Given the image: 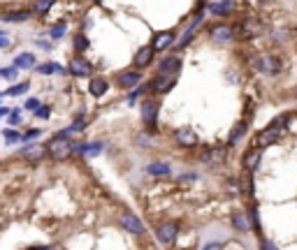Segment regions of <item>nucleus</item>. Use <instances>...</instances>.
Wrapping results in <instances>:
<instances>
[{"instance_id":"f257e3e1","label":"nucleus","mask_w":297,"mask_h":250,"mask_svg":"<svg viewBox=\"0 0 297 250\" xmlns=\"http://www.w3.org/2000/svg\"><path fill=\"white\" fill-rule=\"evenodd\" d=\"M44 151H47L56 162H63V160H67V158L72 155V144L67 142V137H58V135H56V137L47 144V149Z\"/></svg>"},{"instance_id":"f03ea898","label":"nucleus","mask_w":297,"mask_h":250,"mask_svg":"<svg viewBox=\"0 0 297 250\" xmlns=\"http://www.w3.org/2000/svg\"><path fill=\"white\" fill-rule=\"evenodd\" d=\"M253 65L258 72H262V74H267V77H274V74H279V70H281V60L276 58V56L260 54V56H255Z\"/></svg>"},{"instance_id":"7ed1b4c3","label":"nucleus","mask_w":297,"mask_h":250,"mask_svg":"<svg viewBox=\"0 0 297 250\" xmlns=\"http://www.w3.org/2000/svg\"><path fill=\"white\" fill-rule=\"evenodd\" d=\"M281 135H283V125H272V128H265V130L255 137V146H258V149L274 146V144L281 139Z\"/></svg>"},{"instance_id":"20e7f679","label":"nucleus","mask_w":297,"mask_h":250,"mask_svg":"<svg viewBox=\"0 0 297 250\" xmlns=\"http://www.w3.org/2000/svg\"><path fill=\"white\" fill-rule=\"evenodd\" d=\"M176 234H179V222H176V220H167V222H163V225L156 229V238L163 245H172V243H174Z\"/></svg>"},{"instance_id":"39448f33","label":"nucleus","mask_w":297,"mask_h":250,"mask_svg":"<svg viewBox=\"0 0 297 250\" xmlns=\"http://www.w3.org/2000/svg\"><path fill=\"white\" fill-rule=\"evenodd\" d=\"M265 26H262L260 19H253V17H246L239 26V33H242L244 40H253V37H260Z\"/></svg>"},{"instance_id":"423d86ee","label":"nucleus","mask_w":297,"mask_h":250,"mask_svg":"<svg viewBox=\"0 0 297 250\" xmlns=\"http://www.w3.org/2000/svg\"><path fill=\"white\" fill-rule=\"evenodd\" d=\"M176 77H179V74H170V77H167V72H160V74H158V77L151 81V90H153V93H158V95L170 93V90L174 88Z\"/></svg>"},{"instance_id":"0eeeda50","label":"nucleus","mask_w":297,"mask_h":250,"mask_svg":"<svg viewBox=\"0 0 297 250\" xmlns=\"http://www.w3.org/2000/svg\"><path fill=\"white\" fill-rule=\"evenodd\" d=\"M174 139L181 149H195V146L200 144V137H197V132H195L193 128H181V130H176Z\"/></svg>"},{"instance_id":"6e6552de","label":"nucleus","mask_w":297,"mask_h":250,"mask_svg":"<svg viewBox=\"0 0 297 250\" xmlns=\"http://www.w3.org/2000/svg\"><path fill=\"white\" fill-rule=\"evenodd\" d=\"M225 158H228V146H212V149H207L205 153H202V160L212 167L223 165Z\"/></svg>"},{"instance_id":"1a4fd4ad","label":"nucleus","mask_w":297,"mask_h":250,"mask_svg":"<svg viewBox=\"0 0 297 250\" xmlns=\"http://www.w3.org/2000/svg\"><path fill=\"white\" fill-rule=\"evenodd\" d=\"M70 74H74V77H88L93 72V67H91V63L84 58V56H74L72 60H70Z\"/></svg>"},{"instance_id":"9d476101","label":"nucleus","mask_w":297,"mask_h":250,"mask_svg":"<svg viewBox=\"0 0 297 250\" xmlns=\"http://www.w3.org/2000/svg\"><path fill=\"white\" fill-rule=\"evenodd\" d=\"M209 35H212V40L216 42V44H230V42L235 40V33H232V28H230V26H223V24L214 26V28L209 30Z\"/></svg>"},{"instance_id":"9b49d317","label":"nucleus","mask_w":297,"mask_h":250,"mask_svg":"<svg viewBox=\"0 0 297 250\" xmlns=\"http://www.w3.org/2000/svg\"><path fill=\"white\" fill-rule=\"evenodd\" d=\"M142 120L149 130L156 128V120H158V102H144L142 104Z\"/></svg>"},{"instance_id":"f8f14e48","label":"nucleus","mask_w":297,"mask_h":250,"mask_svg":"<svg viewBox=\"0 0 297 250\" xmlns=\"http://www.w3.org/2000/svg\"><path fill=\"white\" fill-rule=\"evenodd\" d=\"M260 162H262V149H251L249 153L244 155V167H246V172L249 174H253V172H258L260 169Z\"/></svg>"},{"instance_id":"ddd939ff","label":"nucleus","mask_w":297,"mask_h":250,"mask_svg":"<svg viewBox=\"0 0 297 250\" xmlns=\"http://www.w3.org/2000/svg\"><path fill=\"white\" fill-rule=\"evenodd\" d=\"M121 225H123V229H128L130 234H144V222L133 213L121 215Z\"/></svg>"},{"instance_id":"4468645a","label":"nucleus","mask_w":297,"mask_h":250,"mask_svg":"<svg viewBox=\"0 0 297 250\" xmlns=\"http://www.w3.org/2000/svg\"><path fill=\"white\" fill-rule=\"evenodd\" d=\"M172 44H174V33H172V30H165V33H158V35L153 37L151 49L153 51H165V49L172 47Z\"/></svg>"},{"instance_id":"2eb2a0df","label":"nucleus","mask_w":297,"mask_h":250,"mask_svg":"<svg viewBox=\"0 0 297 250\" xmlns=\"http://www.w3.org/2000/svg\"><path fill=\"white\" fill-rule=\"evenodd\" d=\"M181 70V60L176 58V56H167V58L160 60V65H158V72H172V74H179Z\"/></svg>"},{"instance_id":"dca6fc26","label":"nucleus","mask_w":297,"mask_h":250,"mask_svg":"<svg viewBox=\"0 0 297 250\" xmlns=\"http://www.w3.org/2000/svg\"><path fill=\"white\" fill-rule=\"evenodd\" d=\"M151 58H153V49H151V44H146V47H142L140 51L135 54V65L146 67L149 63H151Z\"/></svg>"},{"instance_id":"f3484780","label":"nucleus","mask_w":297,"mask_h":250,"mask_svg":"<svg viewBox=\"0 0 297 250\" xmlns=\"http://www.w3.org/2000/svg\"><path fill=\"white\" fill-rule=\"evenodd\" d=\"M107 88H110V83L105 81V79H100V77H93L91 83H88V90H91L93 97H103L105 93H107Z\"/></svg>"},{"instance_id":"a211bd4d","label":"nucleus","mask_w":297,"mask_h":250,"mask_svg":"<svg viewBox=\"0 0 297 250\" xmlns=\"http://www.w3.org/2000/svg\"><path fill=\"white\" fill-rule=\"evenodd\" d=\"M142 79L140 72H123V74H119V86H123V88H133V86H137Z\"/></svg>"},{"instance_id":"6ab92c4d","label":"nucleus","mask_w":297,"mask_h":250,"mask_svg":"<svg viewBox=\"0 0 297 250\" xmlns=\"http://www.w3.org/2000/svg\"><path fill=\"white\" fill-rule=\"evenodd\" d=\"M35 70L40 72V74H65V67L58 65V63H40V65H35Z\"/></svg>"},{"instance_id":"aec40b11","label":"nucleus","mask_w":297,"mask_h":250,"mask_svg":"<svg viewBox=\"0 0 297 250\" xmlns=\"http://www.w3.org/2000/svg\"><path fill=\"white\" fill-rule=\"evenodd\" d=\"M12 65H17L19 70H31V67H35V56L33 54H19L17 58H14Z\"/></svg>"},{"instance_id":"412c9836","label":"nucleus","mask_w":297,"mask_h":250,"mask_svg":"<svg viewBox=\"0 0 297 250\" xmlns=\"http://www.w3.org/2000/svg\"><path fill=\"white\" fill-rule=\"evenodd\" d=\"M146 172L153 174V176H170L172 167L167 162H151V165L146 167Z\"/></svg>"},{"instance_id":"4be33fe9","label":"nucleus","mask_w":297,"mask_h":250,"mask_svg":"<svg viewBox=\"0 0 297 250\" xmlns=\"http://www.w3.org/2000/svg\"><path fill=\"white\" fill-rule=\"evenodd\" d=\"M21 153H24L31 162H37V160H40V158L44 155V146H37V144H28V149H24Z\"/></svg>"},{"instance_id":"5701e85b","label":"nucleus","mask_w":297,"mask_h":250,"mask_svg":"<svg viewBox=\"0 0 297 250\" xmlns=\"http://www.w3.org/2000/svg\"><path fill=\"white\" fill-rule=\"evenodd\" d=\"M31 19V12H7L5 17H3V21H7V24H21V21H28Z\"/></svg>"},{"instance_id":"b1692460","label":"nucleus","mask_w":297,"mask_h":250,"mask_svg":"<svg viewBox=\"0 0 297 250\" xmlns=\"http://www.w3.org/2000/svg\"><path fill=\"white\" fill-rule=\"evenodd\" d=\"M232 225H235L237 229H242V232H249V229H251L249 218H246V215H242V213H235V215H232Z\"/></svg>"},{"instance_id":"393cba45","label":"nucleus","mask_w":297,"mask_h":250,"mask_svg":"<svg viewBox=\"0 0 297 250\" xmlns=\"http://www.w3.org/2000/svg\"><path fill=\"white\" fill-rule=\"evenodd\" d=\"M232 10V0H223V3H216V5H212V14H216V17H221V14H228Z\"/></svg>"},{"instance_id":"a878e982","label":"nucleus","mask_w":297,"mask_h":250,"mask_svg":"<svg viewBox=\"0 0 297 250\" xmlns=\"http://www.w3.org/2000/svg\"><path fill=\"white\" fill-rule=\"evenodd\" d=\"M244 135H246V123H239L235 130H232V135H230V146H237Z\"/></svg>"},{"instance_id":"bb28decb","label":"nucleus","mask_w":297,"mask_h":250,"mask_svg":"<svg viewBox=\"0 0 297 250\" xmlns=\"http://www.w3.org/2000/svg\"><path fill=\"white\" fill-rule=\"evenodd\" d=\"M0 77L7 79V81H14L19 77V67L17 65H10V67H0Z\"/></svg>"},{"instance_id":"cd10ccee","label":"nucleus","mask_w":297,"mask_h":250,"mask_svg":"<svg viewBox=\"0 0 297 250\" xmlns=\"http://www.w3.org/2000/svg\"><path fill=\"white\" fill-rule=\"evenodd\" d=\"M51 5H54V0H37L35 5H33V12L35 14H47L49 10H51Z\"/></svg>"},{"instance_id":"c85d7f7f","label":"nucleus","mask_w":297,"mask_h":250,"mask_svg":"<svg viewBox=\"0 0 297 250\" xmlns=\"http://www.w3.org/2000/svg\"><path fill=\"white\" fill-rule=\"evenodd\" d=\"M26 90H28V81H24V83H17V86H10V88L5 90V95H12V97H17V95H24Z\"/></svg>"},{"instance_id":"c756f323","label":"nucleus","mask_w":297,"mask_h":250,"mask_svg":"<svg viewBox=\"0 0 297 250\" xmlns=\"http://www.w3.org/2000/svg\"><path fill=\"white\" fill-rule=\"evenodd\" d=\"M249 222H251V227H253L255 232L260 234V218H258V206H251V211H249Z\"/></svg>"},{"instance_id":"7c9ffc66","label":"nucleus","mask_w":297,"mask_h":250,"mask_svg":"<svg viewBox=\"0 0 297 250\" xmlns=\"http://www.w3.org/2000/svg\"><path fill=\"white\" fill-rule=\"evenodd\" d=\"M3 137H5V142H7V144H19V142H21V135H19L17 130H12V128L3 132Z\"/></svg>"},{"instance_id":"2f4dec72","label":"nucleus","mask_w":297,"mask_h":250,"mask_svg":"<svg viewBox=\"0 0 297 250\" xmlns=\"http://www.w3.org/2000/svg\"><path fill=\"white\" fill-rule=\"evenodd\" d=\"M65 30H67L65 24H58V26H54V28H51V33H49V35L54 37V40H61V37L65 35Z\"/></svg>"},{"instance_id":"473e14b6","label":"nucleus","mask_w":297,"mask_h":250,"mask_svg":"<svg viewBox=\"0 0 297 250\" xmlns=\"http://www.w3.org/2000/svg\"><path fill=\"white\" fill-rule=\"evenodd\" d=\"M86 47H88V40H86V35H74V49H77V51H84Z\"/></svg>"},{"instance_id":"72a5a7b5","label":"nucleus","mask_w":297,"mask_h":250,"mask_svg":"<svg viewBox=\"0 0 297 250\" xmlns=\"http://www.w3.org/2000/svg\"><path fill=\"white\" fill-rule=\"evenodd\" d=\"M35 116H37V118H49V116H51V109H49V107H42V104H40V107L35 109Z\"/></svg>"},{"instance_id":"f704fd0d","label":"nucleus","mask_w":297,"mask_h":250,"mask_svg":"<svg viewBox=\"0 0 297 250\" xmlns=\"http://www.w3.org/2000/svg\"><path fill=\"white\" fill-rule=\"evenodd\" d=\"M40 135H42V132H40V130H28V132H26V135H24V137H21V142H28V139H37V137H40Z\"/></svg>"},{"instance_id":"c9c22d12","label":"nucleus","mask_w":297,"mask_h":250,"mask_svg":"<svg viewBox=\"0 0 297 250\" xmlns=\"http://www.w3.org/2000/svg\"><path fill=\"white\" fill-rule=\"evenodd\" d=\"M10 44H12V37L7 35V33H3V30H0V47H10Z\"/></svg>"},{"instance_id":"e433bc0d","label":"nucleus","mask_w":297,"mask_h":250,"mask_svg":"<svg viewBox=\"0 0 297 250\" xmlns=\"http://www.w3.org/2000/svg\"><path fill=\"white\" fill-rule=\"evenodd\" d=\"M7 116H10V125H17L19 120H21V116H19V111H17V109H12V111L7 113Z\"/></svg>"},{"instance_id":"4c0bfd02","label":"nucleus","mask_w":297,"mask_h":250,"mask_svg":"<svg viewBox=\"0 0 297 250\" xmlns=\"http://www.w3.org/2000/svg\"><path fill=\"white\" fill-rule=\"evenodd\" d=\"M274 40H276V42H288L290 37L285 35V30H276V33H274Z\"/></svg>"},{"instance_id":"58836bf2","label":"nucleus","mask_w":297,"mask_h":250,"mask_svg":"<svg viewBox=\"0 0 297 250\" xmlns=\"http://www.w3.org/2000/svg\"><path fill=\"white\" fill-rule=\"evenodd\" d=\"M40 107V100H37V97H31V100L26 102V109H37Z\"/></svg>"},{"instance_id":"ea45409f","label":"nucleus","mask_w":297,"mask_h":250,"mask_svg":"<svg viewBox=\"0 0 297 250\" xmlns=\"http://www.w3.org/2000/svg\"><path fill=\"white\" fill-rule=\"evenodd\" d=\"M10 111H12V109H10V107H0V118H3V116H7V113H10Z\"/></svg>"},{"instance_id":"a19ab883","label":"nucleus","mask_w":297,"mask_h":250,"mask_svg":"<svg viewBox=\"0 0 297 250\" xmlns=\"http://www.w3.org/2000/svg\"><path fill=\"white\" fill-rule=\"evenodd\" d=\"M295 97H297V88H295Z\"/></svg>"},{"instance_id":"79ce46f5","label":"nucleus","mask_w":297,"mask_h":250,"mask_svg":"<svg viewBox=\"0 0 297 250\" xmlns=\"http://www.w3.org/2000/svg\"><path fill=\"white\" fill-rule=\"evenodd\" d=\"M0 97H3V93H0Z\"/></svg>"}]
</instances>
